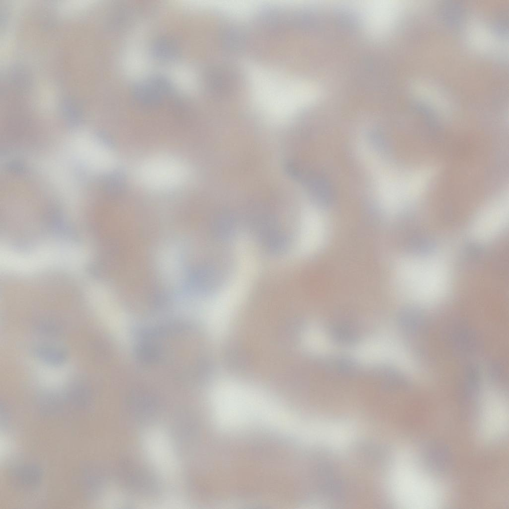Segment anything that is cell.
<instances>
[{"instance_id":"2","label":"cell","mask_w":509,"mask_h":509,"mask_svg":"<svg viewBox=\"0 0 509 509\" xmlns=\"http://www.w3.org/2000/svg\"><path fill=\"white\" fill-rule=\"evenodd\" d=\"M394 4L386 0L370 1L364 4L361 21L365 32L374 38L386 36L394 21Z\"/></svg>"},{"instance_id":"1","label":"cell","mask_w":509,"mask_h":509,"mask_svg":"<svg viewBox=\"0 0 509 509\" xmlns=\"http://www.w3.org/2000/svg\"><path fill=\"white\" fill-rule=\"evenodd\" d=\"M189 169L180 160L157 155L143 161L137 169V179L145 187L158 191L175 188L189 176Z\"/></svg>"}]
</instances>
